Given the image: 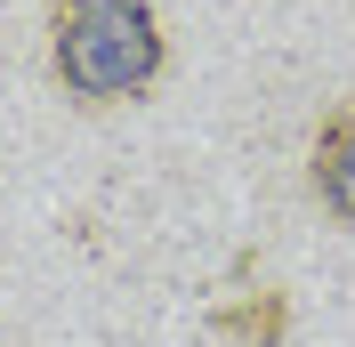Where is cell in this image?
<instances>
[{"label": "cell", "mask_w": 355, "mask_h": 347, "mask_svg": "<svg viewBox=\"0 0 355 347\" xmlns=\"http://www.w3.org/2000/svg\"><path fill=\"white\" fill-rule=\"evenodd\" d=\"M162 17L146 0H49V73L81 105H130L162 81Z\"/></svg>", "instance_id": "6da1fadb"}, {"label": "cell", "mask_w": 355, "mask_h": 347, "mask_svg": "<svg viewBox=\"0 0 355 347\" xmlns=\"http://www.w3.org/2000/svg\"><path fill=\"white\" fill-rule=\"evenodd\" d=\"M307 178H315V202L331 218H347L355 226V97L315 130V162H307Z\"/></svg>", "instance_id": "7a4b0ae2"}, {"label": "cell", "mask_w": 355, "mask_h": 347, "mask_svg": "<svg viewBox=\"0 0 355 347\" xmlns=\"http://www.w3.org/2000/svg\"><path fill=\"white\" fill-rule=\"evenodd\" d=\"M226 331H243V339H275V331H283V307H275V299H266V307H234V315H226Z\"/></svg>", "instance_id": "3957f363"}]
</instances>
